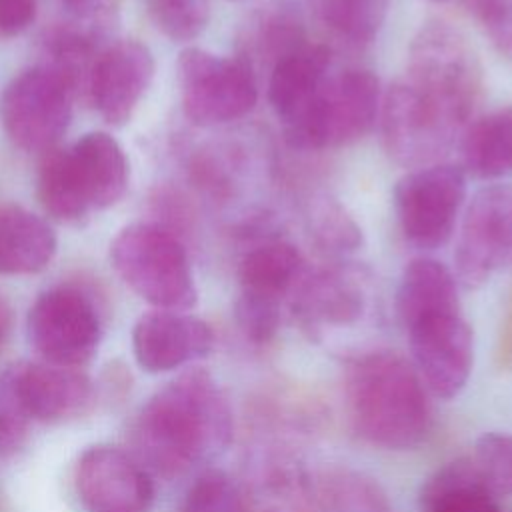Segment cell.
Wrapping results in <instances>:
<instances>
[{"instance_id": "obj_2", "label": "cell", "mask_w": 512, "mask_h": 512, "mask_svg": "<svg viewBox=\"0 0 512 512\" xmlns=\"http://www.w3.org/2000/svg\"><path fill=\"white\" fill-rule=\"evenodd\" d=\"M344 390L350 424L364 442L384 450H412L430 434L432 394L402 354L372 350L352 358Z\"/></svg>"}, {"instance_id": "obj_1", "label": "cell", "mask_w": 512, "mask_h": 512, "mask_svg": "<svg viewBox=\"0 0 512 512\" xmlns=\"http://www.w3.org/2000/svg\"><path fill=\"white\" fill-rule=\"evenodd\" d=\"M234 436L230 402L216 378L188 368L156 390L132 424V454L152 474L178 478L222 454Z\"/></svg>"}, {"instance_id": "obj_26", "label": "cell", "mask_w": 512, "mask_h": 512, "mask_svg": "<svg viewBox=\"0 0 512 512\" xmlns=\"http://www.w3.org/2000/svg\"><path fill=\"white\" fill-rule=\"evenodd\" d=\"M36 194L44 212L56 222L78 224L90 214L74 186L66 160V148L54 146L42 154Z\"/></svg>"}, {"instance_id": "obj_7", "label": "cell", "mask_w": 512, "mask_h": 512, "mask_svg": "<svg viewBox=\"0 0 512 512\" xmlns=\"http://www.w3.org/2000/svg\"><path fill=\"white\" fill-rule=\"evenodd\" d=\"M74 98V88L58 72L44 64L26 68L2 92V128L14 146L44 154L64 136Z\"/></svg>"}, {"instance_id": "obj_30", "label": "cell", "mask_w": 512, "mask_h": 512, "mask_svg": "<svg viewBox=\"0 0 512 512\" xmlns=\"http://www.w3.org/2000/svg\"><path fill=\"white\" fill-rule=\"evenodd\" d=\"M30 424L32 418L18 394L14 366L10 364L0 372V456H12L24 446Z\"/></svg>"}, {"instance_id": "obj_31", "label": "cell", "mask_w": 512, "mask_h": 512, "mask_svg": "<svg viewBox=\"0 0 512 512\" xmlns=\"http://www.w3.org/2000/svg\"><path fill=\"white\" fill-rule=\"evenodd\" d=\"M482 478L498 496H512V432H486L474 444Z\"/></svg>"}, {"instance_id": "obj_11", "label": "cell", "mask_w": 512, "mask_h": 512, "mask_svg": "<svg viewBox=\"0 0 512 512\" xmlns=\"http://www.w3.org/2000/svg\"><path fill=\"white\" fill-rule=\"evenodd\" d=\"M74 488L86 512H150L154 476L130 450L86 448L74 468Z\"/></svg>"}, {"instance_id": "obj_25", "label": "cell", "mask_w": 512, "mask_h": 512, "mask_svg": "<svg viewBox=\"0 0 512 512\" xmlns=\"http://www.w3.org/2000/svg\"><path fill=\"white\" fill-rule=\"evenodd\" d=\"M300 264V252L288 242L258 246L250 250L238 266L242 292L280 300L296 280Z\"/></svg>"}, {"instance_id": "obj_18", "label": "cell", "mask_w": 512, "mask_h": 512, "mask_svg": "<svg viewBox=\"0 0 512 512\" xmlns=\"http://www.w3.org/2000/svg\"><path fill=\"white\" fill-rule=\"evenodd\" d=\"M56 250V234L42 216L18 204L0 206V276L38 274Z\"/></svg>"}, {"instance_id": "obj_28", "label": "cell", "mask_w": 512, "mask_h": 512, "mask_svg": "<svg viewBox=\"0 0 512 512\" xmlns=\"http://www.w3.org/2000/svg\"><path fill=\"white\" fill-rule=\"evenodd\" d=\"M388 0H322L324 24L350 42H368L384 22Z\"/></svg>"}, {"instance_id": "obj_20", "label": "cell", "mask_w": 512, "mask_h": 512, "mask_svg": "<svg viewBox=\"0 0 512 512\" xmlns=\"http://www.w3.org/2000/svg\"><path fill=\"white\" fill-rule=\"evenodd\" d=\"M328 62V48L320 44H304L272 66L268 100L284 124L294 120L312 102L324 82Z\"/></svg>"}, {"instance_id": "obj_37", "label": "cell", "mask_w": 512, "mask_h": 512, "mask_svg": "<svg viewBox=\"0 0 512 512\" xmlns=\"http://www.w3.org/2000/svg\"><path fill=\"white\" fill-rule=\"evenodd\" d=\"M10 330H12V312L6 300L0 296V354L10 338Z\"/></svg>"}, {"instance_id": "obj_8", "label": "cell", "mask_w": 512, "mask_h": 512, "mask_svg": "<svg viewBox=\"0 0 512 512\" xmlns=\"http://www.w3.org/2000/svg\"><path fill=\"white\" fill-rule=\"evenodd\" d=\"M26 332L40 360L82 368L98 352L102 318L88 292L78 286H54L30 306Z\"/></svg>"}, {"instance_id": "obj_23", "label": "cell", "mask_w": 512, "mask_h": 512, "mask_svg": "<svg viewBox=\"0 0 512 512\" xmlns=\"http://www.w3.org/2000/svg\"><path fill=\"white\" fill-rule=\"evenodd\" d=\"M464 172L478 180L512 174V106L478 118L462 140Z\"/></svg>"}, {"instance_id": "obj_13", "label": "cell", "mask_w": 512, "mask_h": 512, "mask_svg": "<svg viewBox=\"0 0 512 512\" xmlns=\"http://www.w3.org/2000/svg\"><path fill=\"white\" fill-rule=\"evenodd\" d=\"M454 128L408 82L388 88L382 102L386 152L404 166L424 168L450 142Z\"/></svg>"}, {"instance_id": "obj_5", "label": "cell", "mask_w": 512, "mask_h": 512, "mask_svg": "<svg viewBox=\"0 0 512 512\" xmlns=\"http://www.w3.org/2000/svg\"><path fill=\"white\" fill-rule=\"evenodd\" d=\"M378 108V78L370 70H346L324 80L312 102L284 124L286 142L298 150L352 144L374 126Z\"/></svg>"}, {"instance_id": "obj_21", "label": "cell", "mask_w": 512, "mask_h": 512, "mask_svg": "<svg viewBox=\"0 0 512 512\" xmlns=\"http://www.w3.org/2000/svg\"><path fill=\"white\" fill-rule=\"evenodd\" d=\"M396 312L404 328L430 314L460 312L456 276L432 258L408 262L396 292Z\"/></svg>"}, {"instance_id": "obj_6", "label": "cell", "mask_w": 512, "mask_h": 512, "mask_svg": "<svg viewBox=\"0 0 512 512\" xmlns=\"http://www.w3.org/2000/svg\"><path fill=\"white\" fill-rule=\"evenodd\" d=\"M180 102L186 118L214 126L242 118L258 98L252 64L246 56H218L202 48H184L176 62Z\"/></svg>"}, {"instance_id": "obj_33", "label": "cell", "mask_w": 512, "mask_h": 512, "mask_svg": "<svg viewBox=\"0 0 512 512\" xmlns=\"http://www.w3.org/2000/svg\"><path fill=\"white\" fill-rule=\"evenodd\" d=\"M314 236L322 248L334 252L356 250L362 244L360 228L338 204H324L316 212Z\"/></svg>"}, {"instance_id": "obj_12", "label": "cell", "mask_w": 512, "mask_h": 512, "mask_svg": "<svg viewBox=\"0 0 512 512\" xmlns=\"http://www.w3.org/2000/svg\"><path fill=\"white\" fill-rule=\"evenodd\" d=\"M412 364L436 398L458 396L472 372L474 338L460 312H438L406 326Z\"/></svg>"}, {"instance_id": "obj_29", "label": "cell", "mask_w": 512, "mask_h": 512, "mask_svg": "<svg viewBox=\"0 0 512 512\" xmlns=\"http://www.w3.org/2000/svg\"><path fill=\"white\" fill-rule=\"evenodd\" d=\"M156 28L174 42L194 40L210 20V0H144Z\"/></svg>"}, {"instance_id": "obj_32", "label": "cell", "mask_w": 512, "mask_h": 512, "mask_svg": "<svg viewBox=\"0 0 512 512\" xmlns=\"http://www.w3.org/2000/svg\"><path fill=\"white\" fill-rule=\"evenodd\" d=\"M240 332L252 344H268L280 328V300L242 292L234 306Z\"/></svg>"}, {"instance_id": "obj_14", "label": "cell", "mask_w": 512, "mask_h": 512, "mask_svg": "<svg viewBox=\"0 0 512 512\" xmlns=\"http://www.w3.org/2000/svg\"><path fill=\"white\" fill-rule=\"evenodd\" d=\"M154 78V56L138 40H118L96 56L88 100L112 126L126 124Z\"/></svg>"}, {"instance_id": "obj_34", "label": "cell", "mask_w": 512, "mask_h": 512, "mask_svg": "<svg viewBox=\"0 0 512 512\" xmlns=\"http://www.w3.org/2000/svg\"><path fill=\"white\" fill-rule=\"evenodd\" d=\"M464 4L494 46L512 56V0H464Z\"/></svg>"}, {"instance_id": "obj_35", "label": "cell", "mask_w": 512, "mask_h": 512, "mask_svg": "<svg viewBox=\"0 0 512 512\" xmlns=\"http://www.w3.org/2000/svg\"><path fill=\"white\" fill-rule=\"evenodd\" d=\"M38 14V0H0V40L20 36Z\"/></svg>"}, {"instance_id": "obj_9", "label": "cell", "mask_w": 512, "mask_h": 512, "mask_svg": "<svg viewBox=\"0 0 512 512\" xmlns=\"http://www.w3.org/2000/svg\"><path fill=\"white\" fill-rule=\"evenodd\" d=\"M466 196V172L436 164L408 172L396 182L394 206L404 236L418 248L434 250L448 242Z\"/></svg>"}, {"instance_id": "obj_24", "label": "cell", "mask_w": 512, "mask_h": 512, "mask_svg": "<svg viewBox=\"0 0 512 512\" xmlns=\"http://www.w3.org/2000/svg\"><path fill=\"white\" fill-rule=\"evenodd\" d=\"M98 32L86 26L60 24L46 30L42 38V56L40 64L58 72L76 92H84L88 96L90 74L98 56L96 48Z\"/></svg>"}, {"instance_id": "obj_36", "label": "cell", "mask_w": 512, "mask_h": 512, "mask_svg": "<svg viewBox=\"0 0 512 512\" xmlns=\"http://www.w3.org/2000/svg\"><path fill=\"white\" fill-rule=\"evenodd\" d=\"M62 8L80 22H94V26L100 28L98 22H104V12H106V4L104 0H60Z\"/></svg>"}, {"instance_id": "obj_4", "label": "cell", "mask_w": 512, "mask_h": 512, "mask_svg": "<svg viewBox=\"0 0 512 512\" xmlns=\"http://www.w3.org/2000/svg\"><path fill=\"white\" fill-rule=\"evenodd\" d=\"M406 82L456 130L476 106L482 70L458 30L446 22H428L410 44Z\"/></svg>"}, {"instance_id": "obj_17", "label": "cell", "mask_w": 512, "mask_h": 512, "mask_svg": "<svg viewBox=\"0 0 512 512\" xmlns=\"http://www.w3.org/2000/svg\"><path fill=\"white\" fill-rule=\"evenodd\" d=\"M66 158L88 212L106 210L124 198L130 180L128 158L108 132L84 134L66 148Z\"/></svg>"}, {"instance_id": "obj_27", "label": "cell", "mask_w": 512, "mask_h": 512, "mask_svg": "<svg viewBox=\"0 0 512 512\" xmlns=\"http://www.w3.org/2000/svg\"><path fill=\"white\" fill-rule=\"evenodd\" d=\"M176 512H254L246 488L222 468H204L182 492Z\"/></svg>"}, {"instance_id": "obj_22", "label": "cell", "mask_w": 512, "mask_h": 512, "mask_svg": "<svg viewBox=\"0 0 512 512\" xmlns=\"http://www.w3.org/2000/svg\"><path fill=\"white\" fill-rule=\"evenodd\" d=\"M364 310L362 290L340 272H322L304 282L294 302V314L308 330L322 324H350Z\"/></svg>"}, {"instance_id": "obj_19", "label": "cell", "mask_w": 512, "mask_h": 512, "mask_svg": "<svg viewBox=\"0 0 512 512\" xmlns=\"http://www.w3.org/2000/svg\"><path fill=\"white\" fill-rule=\"evenodd\" d=\"M420 512H502L498 494L472 458H456L434 470L418 494Z\"/></svg>"}, {"instance_id": "obj_15", "label": "cell", "mask_w": 512, "mask_h": 512, "mask_svg": "<svg viewBox=\"0 0 512 512\" xmlns=\"http://www.w3.org/2000/svg\"><path fill=\"white\" fill-rule=\"evenodd\" d=\"M214 348L208 322L188 312L150 310L132 328V354L136 364L150 374H164L200 358Z\"/></svg>"}, {"instance_id": "obj_16", "label": "cell", "mask_w": 512, "mask_h": 512, "mask_svg": "<svg viewBox=\"0 0 512 512\" xmlns=\"http://www.w3.org/2000/svg\"><path fill=\"white\" fill-rule=\"evenodd\" d=\"M16 386L32 422H62L84 414L94 402V382L82 368L44 360L16 362Z\"/></svg>"}, {"instance_id": "obj_3", "label": "cell", "mask_w": 512, "mask_h": 512, "mask_svg": "<svg viewBox=\"0 0 512 512\" xmlns=\"http://www.w3.org/2000/svg\"><path fill=\"white\" fill-rule=\"evenodd\" d=\"M110 262L120 280L158 310L188 312L198 300L180 236L158 222L122 228L110 244Z\"/></svg>"}, {"instance_id": "obj_10", "label": "cell", "mask_w": 512, "mask_h": 512, "mask_svg": "<svg viewBox=\"0 0 512 512\" xmlns=\"http://www.w3.org/2000/svg\"><path fill=\"white\" fill-rule=\"evenodd\" d=\"M512 262V186L480 188L462 218L454 250L456 278L468 288L484 286L494 272Z\"/></svg>"}]
</instances>
